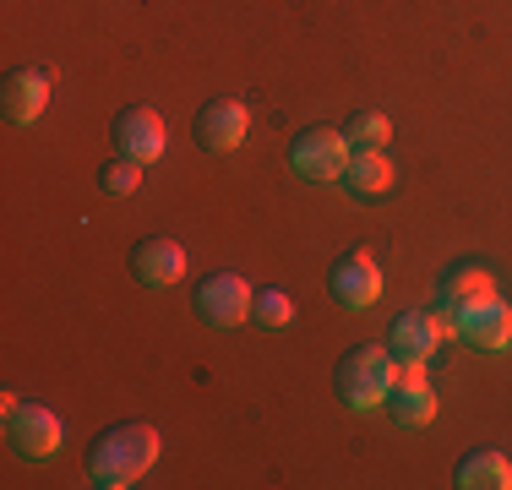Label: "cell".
I'll return each instance as SVG.
<instances>
[{
    "label": "cell",
    "instance_id": "obj_1",
    "mask_svg": "<svg viewBox=\"0 0 512 490\" xmlns=\"http://www.w3.org/2000/svg\"><path fill=\"white\" fill-rule=\"evenodd\" d=\"M158 431L148 420H126V425H109V431L88 447V485L93 490H126L137 485L142 474L158 463Z\"/></svg>",
    "mask_w": 512,
    "mask_h": 490
},
{
    "label": "cell",
    "instance_id": "obj_2",
    "mask_svg": "<svg viewBox=\"0 0 512 490\" xmlns=\"http://www.w3.org/2000/svg\"><path fill=\"white\" fill-rule=\"evenodd\" d=\"M393 382H398V360H393V349H382V343H355V349L338 360V371H333L338 403L355 409V414L382 409Z\"/></svg>",
    "mask_w": 512,
    "mask_h": 490
},
{
    "label": "cell",
    "instance_id": "obj_3",
    "mask_svg": "<svg viewBox=\"0 0 512 490\" xmlns=\"http://www.w3.org/2000/svg\"><path fill=\"white\" fill-rule=\"evenodd\" d=\"M0 409H6V441L17 458H55L60 452V436H66V425H60V414L50 409V403H17L6 392L0 398Z\"/></svg>",
    "mask_w": 512,
    "mask_h": 490
},
{
    "label": "cell",
    "instance_id": "obj_4",
    "mask_svg": "<svg viewBox=\"0 0 512 490\" xmlns=\"http://www.w3.org/2000/svg\"><path fill=\"white\" fill-rule=\"evenodd\" d=\"M436 316H442L447 338H463L469 349H480V354L512 349V305H502L496 294H491V300L463 305V311H436Z\"/></svg>",
    "mask_w": 512,
    "mask_h": 490
},
{
    "label": "cell",
    "instance_id": "obj_5",
    "mask_svg": "<svg viewBox=\"0 0 512 490\" xmlns=\"http://www.w3.org/2000/svg\"><path fill=\"white\" fill-rule=\"evenodd\" d=\"M349 137L338 126H306L295 142H289V169H295L300 180H316V186H327V180H344L349 169Z\"/></svg>",
    "mask_w": 512,
    "mask_h": 490
},
{
    "label": "cell",
    "instance_id": "obj_6",
    "mask_svg": "<svg viewBox=\"0 0 512 490\" xmlns=\"http://www.w3.org/2000/svg\"><path fill=\"white\" fill-rule=\"evenodd\" d=\"M327 289H333V300L344 305V311H371V305L382 300V262H376L365 245H355V251H344L333 262Z\"/></svg>",
    "mask_w": 512,
    "mask_h": 490
},
{
    "label": "cell",
    "instance_id": "obj_7",
    "mask_svg": "<svg viewBox=\"0 0 512 490\" xmlns=\"http://www.w3.org/2000/svg\"><path fill=\"white\" fill-rule=\"evenodd\" d=\"M251 300H256V289L240 273H207L197 294H191V305H197V316L207 327H240L251 316Z\"/></svg>",
    "mask_w": 512,
    "mask_h": 490
},
{
    "label": "cell",
    "instance_id": "obj_8",
    "mask_svg": "<svg viewBox=\"0 0 512 490\" xmlns=\"http://www.w3.org/2000/svg\"><path fill=\"white\" fill-rule=\"evenodd\" d=\"M442 338H447V327L436 311H404L387 327V349H393L398 365H431L436 349H442Z\"/></svg>",
    "mask_w": 512,
    "mask_h": 490
},
{
    "label": "cell",
    "instance_id": "obj_9",
    "mask_svg": "<svg viewBox=\"0 0 512 490\" xmlns=\"http://www.w3.org/2000/svg\"><path fill=\"white\" fill-rule=\"evenodd\" d=\"M191 131H197V142L207 147V153H229V147L246 142L251 131V109L240 104V98H207V104L197 109V120H191Z\"/></svg>",
    "mask_w": 512,
    "mask_h": 490
},
{
    "label": "cell",
    "instance_id": "obj_10",
    "mask_svg": "<svg viewBox=\"0 0 512 490\" xmlns=\"http://www.w3.org/2000/svg\"><path fill=\"white\" fill-rule=\"evenodd\" d=\"M109 137H115V153L137 158V164H153V158L164 153V142H169V126L153 115L148 104H131V109H120V115H115Z\"/></svg>",
    "mask_w": 512,
    "mask_h": 490
},
{
    "label": "cell",
    "instance_id": "obj_11",
    "mask_svg": "<svg viewBox=\"0 0 512 490\" xmlns=\"http://www.w3.org/2000/svg\"><path fill=\"white\" fill-rule=\"evenodd\" d=\"M0 109H6L11 126H33V120L50 109V71L44 66H17L0 82Z\"/></svg>",
    "mask_w": 512,
    "mask_h": 490
},
{
    "label": "cell",
    "instance_id": "obj_12",
    "mask_svg": "<svg viewBox=\"0 0 512 490\" xmlns=\"http://www.w3.org/2000/svg\"><path fill=\"white\" fill-rule=\"evenodd\" d=\"M131 273L142 278L148 289H169L186 278V245L169 240V235H142L131 245Z\"/></svg>",
    "mask_w": 512,
    "mask_h": 490
},
{
    "label": "cell",
    "instance_id": "obj_13",
    "mask_svg": "<svg viewBox=\"0 0 512 490\" xmlns=\"http://www.w3.org/2000/svg\"><path fill=\"white\" fill-rule=\"evenodd\" d=\"M387 414L398 425H409V431L436 420V387L425 382V365H398V382L387 392Z\"/></svg>",
    "mask_w": 512,
    "mask_h": 490
},
{
    "label": "cell",
    "instance_id": "obj_14",
    "mask_svg": "<svg viewBox=\"0 0 512 490\" xmlns=\"http://www.w3.org/2000/svg\"><path fill=\"white\" fill-rule=\"evenodd\" d=\"M393 180H398V169H393V158H387V147H360V153L349 158V169H344V186L355 191L360 202L387 196V191H393Z\"/></svg>",
    "mask_w": 512,
    "mask_h": 490
},
{
    "label": "cell",
    "instance_id": "obj_15",
    "mask_svg": "<svg viewBox=\"0 0 512 490\" xmlns=\"http://www.w3.org/2000/svg\"><path fill=\"white\" fill-rule=\"evenodd\" d=\"M453 485H458V490H507V485H512V463H507V452H496V447H474V452H463L458 469H453Z\"/></svg>",
    "mask_w": 512,
    "mask_h": 490
},
{
    "label": "cell",
    "instance_id": "obj_16",
    "mask_svg": "<svg viewBox=\"0 0 512 490\" xmlns=\"http://www.w3.org/2000/svg\"><path fill=\"white\" fill-rule=\"evenodd\" d=\"M496 284H491V273L485 267H453V273L442 278V289H436V311H463V305H474V300H491Z\"/></svg>",
    "mask_w": 512,
    "mask_h": 490
},
{
    "label": "cell",
    "instance_id": "obj_17",
    "mask_svg": "<svg viewBox=\"0 0 512 490\" xmlns=\"http://www.w3.org/2000/svg\"><path fill=\"white\" fill-rule=\"evenodd\" d=\"M349 147H387V137H393V120L382 115V109H355L344 126Z\"/></svg>",
    "mask_w": 512,
    "mask_h": 490
},
{
    "label": "cell",
    "instance_id": "obj_18",
    "mask_svg": "<svg viewBox=\"0 0 512 490\" xmlns=\"http://www.w3.org/2000/svg\"><path fill=\"white\" fill-rule=\"evenodd\" d=\"M142 169H148V164H137V158L115 153V158H109V164L99 169V186H104L109 196H131V191L142 186Z\"/></svg>",
    "mask_w": 512,
    "mask_h": 490
},
{
    "label": "cell",
    "instance_id": "obj_19",
    "mask_svg": "<svg viewBox=\"0 0 512 490\" xmlns=\"http://www.w3.org/2000/svg\"><path fill=\"white\" fill-rule=\"evenodd\" d=\"M251 316H256L262 327H289V322H295V300H289L284 289H256Z\"/></svg>",
    "mask_w": 512,
    "mask_h": 490
}]
</instances>
